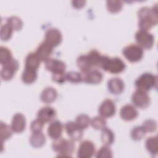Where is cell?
I'll return each mask as SVG.
<instances>
[{
    "label": "cell",
    "instance_id": "obj_42",
    "mask_svg": "<svg viewBox=\"0 0 158 158\" xmlns=\"http://www.w3.org/2000/svg\"><path fill=\"white\" fill-rule=\"evenodd\" d=\"M72 6L77 9H80L82 7H83L85 6V1H82V0H77V1H72Z\"/></svg>",
    "mask_w": 158,
    "mask_h": 158
},
{
    "label": "cell",
    "instance_id": "obj_18",
    "mask_svg": "<svg viewBox=\"0 0 158 158\" xmlns=\"http://www.w3.org/2000/svg\"><path fill=\"white\" fill-rule=\"evenodd\" d=\"M124 87V82L118 77L112 78L107 82V88L109 91L114 94H118L122 93Z\"/></svg>",
    "mask_w": 158,
    "mask_h": 158
},
{
    "label": "cell",
    "instance_id": "obj_12",
    "mask_svg": "<svg viewBox=\"0 0 158 158\" xmlns=\"http://www.w3.org/2000/svg\"><path fill=\"white\" fill-rule=\"evenodd\" d=\"M116 111L114 102L110 99L104 100L99 107L98 112L100 115L104 117H110L113 116Z\"/></svg>",
    "mask_w": 158,
    "mask_h": 158
},
{
    "label": "cell",
    "instance_id": "obj_35",
    "mask_svg": "<svg viewBox=\"0 0 158 158\" xmlns=\"http://www.w3.org/2000/svg\"><path fill=\"white\" fill-rule=\"evenodd\" d=\"M13 30L12 28L6 23L1 25L0 31V37L3 41H7L9 40L12 35Z\"/></svg>",
    "mask_w": 158,
    "mask_h": 158
},
{
    "label": "cell",
    "instance_id": "obj_23",
    "mask_svg": "<svg viewBox=\"0 0 158 158\" xmlns=\"http://www.w3.org/2000/svg\"><path fill=\"white\" fill-rule=\"evenodd\" d=\"M45 141L46 137L42 131L33 132L30 137V143L34 148L42 147L45 143Z\"/></svg>",
    "mask_w": 158,
    "mask_h": 158
},
{
    "label": "cell",
    "instance_id": "obj_8",
    "mask_svg": "<svg viewBox=\"0 0 158 158\" xmlns=\"http://www.w3.org/2000/svg\"><path fill=\"white\" fill-rule=\"evenodd\" d=\"M19 62L12 58L8 62L2 65L1 70V77L3 80H9L12 78L15 72L19 69Z\"/></svg>",
    "mask_w": 158,
    "mask_h": 158
},
{
    "label": "cell",
    "instance_id": "obj_13",
    "mask_svg": "<svg viewBox=\"0 0 158 158\" xmlns=\"http://www.w3.org/2000/svg\"><path fill=\"white\" fill-rule=\"evenodd\" d=\"M45 68L53 73H63L65 72L66 65L61 60L49 57L45 60Z\"/></svg>",
    "mask_w": 158,
    "mask_h": 158
},
{
    "label": "cell",
    "instance_id": "obj_25",
    "mask_svg": "<svg viewBox=\"0 0 158 158\" xmlns=\"http://www.w3.org/2000/svg\"><path fill=\"white\" fill-rule=\"evenodd\" d=\"M114 133L109 128L106 127L102 130L101 139L104 145L110 146L114 141Z\"/></svg>",
    "mask_w": 158,
    "mask_h": 158
},
{
    "label": "cell",
    "instance_id": "obj_38",
    "mask_svg": "<svg viewBox=\"0 0 158 158\" xmlns=\"http://www.w3.org/2000/svg\"><path fill=\"white\" fill-rule=\"evenodd\" d=\"M96 157L97 158H111L112 157V151L109 146L104 145L98 150Z\"/></svg>",
    "mask_w": 158,
    "mask_h": 158
},
{
    "label": "cell",
    "instance_id": "obj_2",
    "mask_svg": "<svg viewBox=\"0 0 158 158\" xmlns=\"http://www.w3.org/2000/svg\"><path fill=\"white\" fill-rule=\"evenodd\" d=\"M99 67L105 71L116 74L123 72L126 67V65L120 57L110 58L104 55L102 56Z\"/></svg>",
    "mask_w": 158,
    "mask_h": 158
},
{
    "label": "cell",
    "instance_id": "obj_19",
    "mask_svg": "<svg viewBox=\"0 0 158 158\" xmlns=\"http://www.w3.org/2000/svg\"><path fill=\"white\" fill-rule=\"evenodd\" d=\"M53 51V48L43 41L40 44L36 49L35 54L40 59V60L45 61L49 58Z\"/></svg>",
    "mask_w": 158,
    "mask_h": 158
},
{
    "label": "cell",
    "instance_id": "obj_26",
    "mask_svg": "<svg viewBox=\"0 0 158 158\" xmlns=\"http://www.w3.org/2000/svg\"><path fill=\"white\" fill-rule=\"evenodd\" d=\"M146 149L152 156L157 154V136L148 138L145 142Z\"/></svg>",
    "mask_w": 158,
    "mask_h": 158
},
{
    "label": "cell",
    "instance_id": "obj_24",
    "mask_svg": "<svg viewBox=\"0 0 158 158\" xmlns=\"http://www.w3.org/2000/svg\"><path fill=\"white\" fill-rule=\"evenodd\" d=\"M86 55L92 68L100 67L102 56L99 51L96 49H93L90 51Z\"/></svg>",
    "mask_w": 158,
    "mask_h": 158
},
{
    "label": "cell",
    "instance_id": "obj_39",
    "mask_svg": "<svg viewBox=\"0 0 158 158\" xmlns=\"http://www.w3.org/2000/svg\"><path fill=\"white\" fill-rule=\"evenodd\" d=\"M143 128L146 132H153L157 128V123L155 120L151 119L146 120L142 125Z\"/></svg>",
    "mask_w": 158,
    "mask_h": 158
},
{
    "label": "cell",
    "instance_id": "obj_28",
    "mask_svg": "<svg viewBox=\"0 0 158 158\" xmlns=\"http://www.w3.org/2000/svg\"><path fill=\"white\" fill-rule=\"evenodd\" d=\"M77 63L82 72H85L92 69L86 54L80 55L77 59Z\"/></svg>",
    "mask_w": 158,
    "mask_h": 158
},
{
    "label": "cell",
    "instance_id": "obj_1",
    "mask_svg": "<svg viewBox=\"0 0 158 158\" xmlns=\"http://www.w3.org/2000/svg\"><path fill=\"white\" fill-rule=\"evenodd\" d=\"M139 17L138 26L140 30L148 31L153 26L157 25L158 16L157 12V4L152 7H143L138 12Z\"/></svg>",
    "mask_w": 158,
    "mask_h": 158
},
{
    "label": "cell",
    "instance_id": "obj_10",
    "mask_svg": "<svg viewBox=\"0 0 158 158\" xmlns=\"http://www.w3.org/2000/svg\"><path fill=\"white\" fill-rule=\"evenodd\" d=\"M95 146L89 140L82 141L77 151V157L80 158H90L95 152Z\"/></svg>",
    "mask_w": 158,
    "mask_h": 158
},
{
    "label": "cell",
    "instance_id": "obj_37",
    "mask_svg": "<svg viewBox=\"0 0 158 158\" xmlns=\"http://www.w3.org/2000/svg\"><path fill=\"white\" fill-rule=\"evenodd\" d=\"M65 76L66 80L70 81L71 83H77L83 81L82 74L75 71L69 72L65 74Z\"/></svg>",
    "mask_w": 158,
    "mask_h": 158
},
{
    "label": "cell",
    "instance_id": "obj_32",
    "mask_svg": "<svg viewBox=\"0 0 158 158\" xmlns=\"http://www.w3.org/2000/svg\"><path fill=\"white\" fill-rule=\"evenodd\" d=\"M106 4L108 10L112 13H117L120 11L123 6L122 2L118 0L107 1Z\"/></svg>",
    "mask_w": 158,
    "mask_h": 158
},
{
    "label": "cell",
    "instance_id": "obj_11",
    "mask_svg": "<svg viewBox=\"0 0 158 158\" xmlns=\"http://www.w3.org/2000/svg\"><path fill=\"white\" fill-rule=\"evenodd\" d=\"M65 128L67 135L73 141L80 140L83 136V130L78 126L75 122L69 121L65 123Z\"/></svg>",
    "mask_w": 158,
    "mask_h": 158
},
{
    "label": "cell",
    "instance_id": "obj_27",
    "mask_svg": "<svg viewBox=\"0 0 158 158\" xmlns=\"http://www.w3.org/2000/svg\"><path fill=\"white\" fill-rule=\"evenodd\" d=\"M37 78L36 70L24 69L22 75V80L26 84H31L33 83Z\"/></svg>",
    "mask_w": 158,
    "mask_h": 158
},
{
    "label": "cell",
    "instance_id": "obj_36",
    "mask_svg": "<svg viewBox=\"0 0 158 158\" xmlns=\"http://www.w3.org/2000/svg\"><path fill=\"white\" fill-rule=\"evenodd\" d=\"M146 131L142 126H136L131 131V136L133 139L138 141L141 139L145 135Z\"/></svg>",
    "mask_w": 158,
    "mask_h": 158
},
{
    "label": "cell",
    "instance_id": "obj_21",
    "mask_svg": "<svg viewBox=\"0 0 158 158\" xmlns=\"http://www.w3.org/2000/svg\"><path fill=\"white\" fill-rule=\"evenodd\" d=\"M57 96V92L55 88L48 86L45 88L40 94L41 100L44 103H51L54 101Z\"/></svg>",
    "mask_w": 158,
    "mask_h": 158
},
{
    "label": "cell",
    "instance_id": "obj_7",
    "mask_svg": "<svg viewBox=\"0 0 158 158\" xmlns=\"http://www.w3.org/2000/svg\"><path fill=\"white\" fill-rule=\"evenodd\" d=\"M131 101L135 106L144 109L150 103V97L146 91L137 89L131 96Z\"/></svg>",
    "mask_w": 158,
    "mask_h": 158
},
{
    "label": "cell",
    "instance_id": "obj_20",
    "mask_svg": "<svg viewBox=\"0 0 158 158\" xmlns=\"http://www.w3.org/2000/svg\"><path fill=\"white\" fill-rule=\"evenodd\" d=\"M63 131V124L59 120H54L49 124L48 128V135L53 139L60 137Z\"/></svg>",
    "mask_w": 158,
    "mask_h": 158
},
{
    "label": "cell",
    "instance_id": "obj_5",
    "mask_svg": "<svg viewBox=\"0 0 158 158\" xmlns=\"http://www.w3.org/2000/svg\"><path fill=\"white\" fill-rule=\"evenodd\" d=\"M122 53L126 59L131 62L140 60L143 56V49L136 44H130L123 49Z\"/></svg>",
    "mask_w": 158,
    "mask_h": 158
},
{
    "label": "cell",
    "instance_id": "obj_17",
    "mask_svg": "<svg viewBox=\"0 0 158 158\" xmlns=\"http://www.w3.org/2000/svg\"><path fill=\"white\" fill-rule=\"evenodd\" d=\"M120 114L122 118L124 120L130 121L138 116V112L133 105L127 104L121 107Z\"/></svg>",
    "mask_w": 158,
    "mask_h": 158
},
{
    "label": "cell",
    "instance_id": "obj_4",
    "mask_svg": "<svg viewBox=\"0 0 158 158\" xmlns=\"http://www.w3.org/2000/svg\"><path fill=\"white\" fill-rule=\"evenodd\" d=\"M135 84L137 89L147 91L152 88H157V78L151 73H144L136 80Z\"/></svg>",
    "mask_w": 158,
    "mask_h": 158
},
{
    "label": "cell",
    "instance_id": "obj_9",
    "mask_svg": "<svg viewBox=\"0 0 158 158\" xmlns=\"http://www.w3.org/2000/svg\"><path fill=\"white\" fill-rule=\"evenodd\" d=\"M62 39V34L58 29L56 28H50L45 32L44 41L54 48L61 43Z\"/></svg>",
    "mask_w": 158,
    "mask_h": 158
},
{
    "label": "cell",
    "instance_id": "obj_22",
    "mask_svg": "<svg viewBox=\"0 0 158 158\" xmlns=\"http://www.w3.org/2000/svg\"><path fill=\"white\" fill-rule=\"evenodd\" d=\"M40 61L35 52H30L28 54L25 58V68L37 70L40 66Z\"/></svg>",
    "mask_w": 158,
    "mask_h": 158
},
{
    "label": "cell",
    "instance_id": "obj_6",
    "mask_svg": "<svg viewBox=\"0 0 158 158\" xmlns=\"http://www.w3.org/2000/svg\"><path fill=\"white\" fill-rule=\"evenodd\" d=\"M135 40L138 44L142 48L149 49L154 43V36L148 31L139 30L135 33Z\"/></svg>",
    "mask_w": 158,
    "mask_h": 158
},
{
    "label": "cell",
    "instance_id": "obj_31",
    "mask_svg": "<svg viewBox=\"0 0 158 158\" xmlns=\"http://www.w3.org/2000/svg\"><path fill=\"white\" fill-rule=\"evenodd\" d=\"M106 123L107 122L104 117L101 115L96 116L90 121V124L91 126L96 130H102L106 127Z\"/></svg>",
    "mask_w": 158,
    "mask_h": 158
},
{
    "label": "cell",
    "instance_id": "obj_33",
    "mask_svg": "<svg viewBox=\"0 0 158 158\" xmlns=\"http://www.w3.org/2000/svg\"><path fill=\"white\" fill-rule=\"evenodd\" d=\"M12 53L11 51L6 47L1 46L0 47V63L2 65H4L8 62L10 59H12Z\"/></svg>",
    "mask_w": 158,
    "mask_h": 158
},
{
    "label": "cell",
    "instance_id": "obj_15",
    "mask_svg": "<svg viewBox=\"0 0 158 158\" xmlns=\"http://www.w3.org/2000/svg\"><path fill=\"white\" fill-rule=\"evenodd\" d=\"M83 81L89 84H98L102 81V73L94 69H91L85 72H82Z\"/></svg>",
    "mask_w": 158,
    "mask_h": 158
},
{
    "label": "cell",
    "instance_id": "obj_3",
    "mask_svg": "<svg viewBox=\"0 0 158 158\" xmlns=\"http://www.w3.org/2000/svg\"><path fill=\"white\" fill-rule=\"evenodd\" d=\"M52 148L59 154L57 157H71L75 150V144L72 140L60 137L54 139Z\"/></svg>",
    "mask_w": 158,
    "mask_h": 158
},
{
    "label": "cell",
    "instance_id": "obj_16",
    "mask_svg": "<svg viewBox=\"0 0 158 158\" xmlns=\"http://www.w3.org/2000/svg\"><path fill=\"white\" fill-rule=\"evenodd\" d=\"M25 126L26 120L25 116L21 113L14 114L10 125L12 130L15 133H21L25 130Z\"/></svg>",
    "mask_w": 158,
    "mask_h": 158
},
{
    "label": "cell",
    "instance_id": "obj_30",
    "mask_svg": "<svg viewBox=\"0 0 158 158\" xmlns=\"http://www.w3.org/2000/svg\"><path fill=\"white\" fill-rule=\"evenodd\" d=\"M7 23L13 30H19L23 27V22L20 18L17 16H11L7 19Z\"/></svg>",
    "mask_w": 158,
    "mask_h": 158
},
{
    "label": "cell",
    "instance_id": "obj_41",
    "mask_svg": "<svg viewBox=\"0 0 158 158\" xmlns=\"http://www.w3.org/2000/svg\"><path fill=\"white\" fill-rule=\"evenodd\" d=\"M53 81L58 83H63L66 80V76L64 72L63 73H53L52 75Z\"/></svg>",
    "mask_w": 158,
    "mask_h": 158
},
{
    "label": "cell",
    "instance_id": "obj_29",
    "mask_svg": "<svg viewBox=\"0 0 158 158\" xmlns=\"http://www.w3.org/2000/svg\"><path fill=\"white\" fill-rule=\"evenodd\" d=\"M0 134H1V139L2 143H3L4 141L10 138L13 134V130L9 125L4 123L3 122H1V127H0Z\"/></svg>",
    "mask_w": 158,
    "mask_h": 158
},
{
    "label": "cell",
    "instance_id": "obj_14",
    "mask_svg": "<svg viewBox=\"0 0 158 158\" xmlns=\"http://www.w3.org/2000/svg\"><path fill=\"white\" fill-rule=\"evenodd\" d=\"M56 116L55 109L49 106L41 107L37 113V118L42 121L44 123L51 122Z\"/></svg>",
    "mask_w": 158,
    "mask_h": 158
},
{
    "label": "cell",
    "instance_id": "obj_34",
    "mask_svg": "<svg viewBox=\"0 0 158 158\" xmlns=\"http://www.w3.org/2000/svg\"><path fill=\"white\" fill-rule=\"evenodd\" d=\"M90 118L86 114H81L78 115L75 119V123L80 127L82 130L86 128L90 124Z\"/></svg>",
    "mask_w": 158,
    "mask_h": 158
},
{
    "label": "cell",
    "instance_id": "obj_40",
    "mask_svg": "<svg viewBox=\"0 0 158 158\" xmlns=\"http://www.w3.org/2000/svg\"><path fill=\"white\" fill-rule=\"evenodd\" d=\"M43 126H44V123L40 120H39L38 118H36L33 121H32V122L31 123L30 128L32 132L40 131H42Z\"/></svg>",
    "mask_w": 158,
    "mask_h": 158
}]
</instances>
